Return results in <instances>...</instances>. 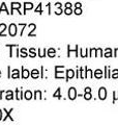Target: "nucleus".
<instances>
[{
    "label": "nucleus",
    "mask_w": 118,
    "mask_h": 125,
    "mask_svg": "<svg viewBox=\"0 0 118 125\" xmlns=\"http://www.w3.org/2000/svg\"><path fill=\"white\" fill-rule=\"evenodd\" d=\"M98 96H100L101 100H105L107 98V91H106L105 88H101L100 91H98Z\"/></svg>",
    "instance_id": "obj_1"
},
{
    "label": "nucleus",
    "mask_w": 118,
    "mask_h": 125,
    "mask_svg": "<svg viewBox=\"0 0 118 125\" xmlns=\"http://www.w3.org/2000/svg\"><path fill=\"white\" fill-rule=\"evenodd\" d=\"M76 97H77V91H76V89H75V88H70L68 90V98L70 100H74Z\"/></svg>",
    "instance_id": "obj_2"
},
{
    "label": "nucleus",
    "mask_w": 118,
    "mask_h": 125,
    "mask_svg": "<svg viewBox=\"0 0 118 125\" xmlns=\"http://www.w3.org/2000/svg\"><path fill=\"white\" fill-rule=\"evenodd\" d=\"M8 30H9V34H10V36L15 37L16 34H17V25H16V24H10Z\"/></svg>",
    "instance_id": "obj_3"
},
{
    "label": "nucleus",
    "mask_w": 118,
    "mask_h": 125,
    "mask_svg": "<svg viewBox=\"0 0 118 125\" xmlns=\"http://www.w3.org/2000/svg\"><path fill=\"white\" fill-rule=\"evenodd\" d=\"M21 6H22L21 3H19V2H13V3H11V11H13L11 14H14V10H19Z\"/></svg>",
    "instance_id": "obj_4"
},
{
    "label": "nucleus",
    "mask_w": 118,
    "mask_h": 125,
    "mask_svg": "<svg viewBox=\"0 0 118 125\" xmlns=\"http://www.w3.org/2000/svg\"><path fill=\"white\" fill-rule=\"evenodd\" d=\"M75 76V71L72 69H69L67 70V76H66V80H69L70 78H73Z\"/></svg>",
    "instance_id": "obj_5"
},
{
    "label": "nucleus",
    "mask_w": 118,
    "mask_h": 125,
    "mask_svg": "<svg viewBox=\"0 0 118 125\" xmlns=\"http://www.w3.org/2000/svg\"><path fill=\"white\" fill-rule=\"evenodd\" d=\"M33 9V4L32 3H29V2H26V3H24V11H26V10H32Z\"/></svg>",
    "instance_id": "obj_6"
},
{
    "label": "nucleus",
    "mask_w": 118,
    "mask_h": 125,
    "mask_svg": "<svg viewBox=\"0 0 118 125\" xmlns=\"http://www.w3.org/2000/svg\"><path fill=\"white\" fill-rule=\"evenodd\" d=\"M4 112L6 113V115H5V117H4V118H3V121H5L7 118H9V119H10V121H14V119H13V118H11V117H10V113L13 112V108H11L9 112H7L6 109H4Z\"/></svg>",
    "instance_id": "obj_7"
},
{
    "label": "nucleus",
    "mask_w": 118,
    "mask_h": 125,
    "mask_svg": "<svg viewBox=\"0 0 118 125\" xmlns=\"http://www.w3.org/2000/svg\"><path fill=\"white\" fill-rule=\"evenodd\" d=\"M29 27H30L31 29H30V32H29L28 36H29V37H35V34L33 33V30H34L35 28H36V26H35L34 24H30V25H29Z\"/></svg>",
    "instance_id": "obj_8"
},
{
    "label": "nucleus",
    "mask_w": 118,
    "mask_h": 125,
    "mask_svg": "<svg viewBox=\"0 0 118 125\" xmlns=\"http://www.w3.org/2000/svg\"><path fill=\"white\" fill-rule=\"evenodd\" d=\"M10 77L11 78H19L20 77V75H19V70H17V69L13 70V73H11Z\"/></svg>",
    "instance_id": "obj_9"
},
{
    "label": "nucleus",
    "mask_w": 118,
    "mask_h": 125,
    "mask_svg": "<svg viewBox=\"0 0 118 125\" xmlns=\"http://www.w3.org/2000/svg\"><path fill=\"white\" fill-rule=\"evenodd\" d=\"M30 76V73L28 70H26V69H23V71H22V77L23 78H28Z\"/></svg>",
    "instance_id": "obj_10"
},
{
    "label": "nucleus",
    "mask_w": 118,
    "mask_h": 125,
    "mask_svg": "<svg viewBox=\"0 0 118 125\" xmlns=\"http://www.w3.org/2000/svg\"><path fill=\"white\" fill-rule=\"evenodd\" d=\"M6 99L7 100L14 99V93H13V91H7L6 92Z\"/></svg>",
    "instance_id": "obj_11"
},
{
    "label": "nucleus",
    "mask_w": 118,
    "mask_h": 125,
    "mask_svg": "<svg viewBox=\"0 0 118 125\" xmlns=\"http://www.w3.org/2000/svg\"><path fill=\"white\" fill-rule=\"evenodd\" d=\"M38 75H39L38 70H36V69L32 70V72H31V77H32V78H37V77H38Z\"/></svg>",
    "instance_id": "obj_12"
},
{
    "label": "nucleus",
    "mask_w": 118,
    "mask_h": 125,
    "mask_svg": "<svg viewBox=\"0 0 118 125\" xmlns=\"http://www.w3.org/2000/svg\"><path fill=\"white\" fill-rule=\"evenodd\" d=\"M94 76H95L96 78H101V76H103V72H101V70L97 69L95 72H94Z\"/></svg>",
    "instance_id": "obj_13"
},
{
    "label": "nucleus",
    "mask_w": 118,
    "mask_h": 125,
    "mask_svg": "<svg viewBox=\"0 0 118 125\" xmlns=\"http://www.w3.org/2000/svg\"><path fill=\"white\" fill-rule=\"evenodd\" d=\"M55 53H56V51H55V49H53V48H50L48 50V55L50 57H54L55 56Z\"/></svg>",
    "instance_id": "obj_14"
},
{
    "label": "nucleus",
    "mask_w": 118,
    "mask_h": 125,
    "mask_svg": "<svg viewBox=\"0 0 118 125\" xmlns=\"http://www.w3.org/2000/svg\"><path fill=\"white\" fill-rule=\"evenodd\" d=\"M31 98H32V93H31L30 91H26L25 92V99L30 100Z\"/></svg>",
    "instance_id": "obj_15"
},
{
    "label": "nucleus",
    "mask_w": 118,
    "mask_h": 125,
    "mask_svg": "<svg viewBox=\"0 0 118 125\" xmlns=\"http://www.w3.org/2000/svg\"><path fill=\"white\" fill-rule=\"evenodd\" d=\"M105 56H106V57H111V56H112V50L110 49V48H107V49H106Z\"/></svg>",
    "instance_id": "obj_16"
},
{
    "label": "nucleus",
    "mask_w": 118,
    "mask_h": 125,
    "mask_svg": "<svg viewBox=\"0 0 118 125\" xmlns=\"http://www.w3.org/2000/svg\"><path fill=\"white\" fill-rule=\"evenodd\" d=\"M53 96H54V97H56V98H59V99L61 98V95H60V88H58V89H57V91L54 93V95H53Z\"/></svg>",
    "instance_id": "obj_17"
},
{
    "label": "nucleus",
    "mask_w": 118,
    "mask_h": 125,
    "mask_svg": "<svg viewBox=\"0 0 118 125\" xmlns=\"http://www.w3.org/2000/svg\"><path fill=\"white\" fill-rule=\"evenodd\" d=\"M20 52H21V54H20V55H21L22 57H26L27 55H28V54H27V52H26V49H25V48H22Z\"/></svg>",
    "instance_id": "obj_18"
},
{
    "label": "nucleus",
    "mask_w": 118,
    "mask_h": 125,
    "mask_svg": "<svg viewBox=\"0 0 118 125\" xmlns=\"http://www.w3.org/2000/svg\"><path fill=\"white\" fill-rule=\"evenodd\" d=\"M84 98H85L86 100H90V99H91V94H90V92H85Z\"/></svg>",
    "instance_id": "obj_19"
},
{
    "label": "nucleus",
    "mask_w": 118,
    "mask_h": 125,
    "mask_svg": "<svg viewBox=\"0 0 118 125\" xmlns=\"http://www.w3.org/2000/svg\"><path fill=\"white\" fill-rule=\"evenodd\" d=\"M29 55L31 56V57H35V55H36V53H35V50H34V48H31L30 50H29Z\"/></svg>",
    "instance_id": "obj_20"
},
{
    "label": "nucleus",
    "mask_w": 118,
    "mask_h": 125,
    "mask_svg": "<svg viewBox=\"0 0 118 125\" xmlns=\"http://www.w3.org/2000/svg\"><path fill=\"white\" fill-rule=\"evenodd\" d=\"M16 94H17V99H18V100H20V99H22V96H21V95H22V92H21V91H20V90H19V89L17 90V91H16Z\"/></svg>",
    "instance_id": "obj_21"
},
{
    "label": "nucleus",
    "mask_w": 118,
    "mask_h": 125,
    "mask_svg": "<svg viewBox=\"0 0 118 125\" xmlns=\"http://www.w3.org/2000/svg\"><path fill=\"white\" fill-rule=\"evenodd\" d=\"M2 10H5V13L9 14L8 11H7V9H6V5H5V3H2V4H1V9H0V13H1Z\"/></svg>",
    "instance_id": "obj_22"
},
{
    "label": "nucleus",
    "mask_w": 118,
    "mask_h": 125,
    "mask_svg": "<svg viewBox=\"0 0 118 125\" xmlns=\"http://www.w3.org/2000/svg\"><path fill=\"white\" fill-rule=\"evenodd\" d=\"M86 72H87V75H86V77L88 78H91L92 77V71L90 69H86Z\"/></svg>",
    "instance_id": "obj_23"
},
{
    "label": "nucleus",
    "mask_w": 118,
    "mask_h": 125,
    "mask_svg": "<svg viewBox=\"0 0 118 125\" xmlns=\"http://www.w3.org/2000/svg\"><path fill=\"white\" fill-rule=\"evenodd\" d=\"M65 14L66 15H70V14H72L73 13V10H72V7H65Z\"/></svg>",
    "instance_id": "obj_24"
},
{
    "label": "nucleus",
    "mask_w": 118,
    "mask_h": 125,
    "mask_svg": "<svg viewBox=\"0 0 118 125\" xmlns=\"http://www.w3.org/2000/svg\"><path fill=\"white\" fill-rule=\"evenodd\" d=\"M46 52H47V50H46V49L42 50V52L41 51V49H38V53H39V56H41V57H44V56L46 55V54H45Z\"/></svg>",
    "instance_id": "obj_25"
},
{
    "label": "nucleus",
    "mask_w": 118,
    "mask_h": 125,
    "mask_svg": "<svg viewBox=\"0 0 118 125\" xmlns=\"http://www.w3.org/2000/svg\"><path fill=\"white\" fill-rule=\"evenodd\" d=\"M112 77L113 78H118V70H114L113 73H112Z\"/></svg>",
    "instance_id": "obj_26"
},
{
    "label": "nucleus",
    "mask_w": 118,
    "mask_h": 125,
    "mask_svg": "<svg viewBox=\"0 0 118 125\" xmlns=\"http://www.w3.org/2000/svg\"><path fill=\"white\" fill-rule=\"evenodd\" d=\"M37 97L39 99H42V93H41V91H36V92H35V98H37Z\"/></svg>",
    "instance_id": "obj_27"
},
{
    "label": "nucleus",
    "mask_w": 118,
    "mask_h": 125,
    "mask_svg": "<svg viewBox=\"0 0 118 125\" xmlns=\"http://www.w3.org/2000/svg\"><path fill=\"white\" fill-rule=\"evenodd\" d=\"M75 14H76V15H81V14H82V10H81V7H77L76 10H75Z\"/></svg>",
    "instance_id": "obj_28"
},
{
    "label": "nucleus",
    "mask_w": 118,
    "mask_h": 125,
    "mask_svg": "<svg viewBox=\"0 0 118 125\" xmlns=\"http://www.w3.org/2000/svg\"><path fill=\"white\" fill-rule=\"evenodd\" d=\"M35 13L42 14V4H38V6L36 7V10H35Z\"/></svg>",
    "instance_id": "obj_29"
},
{
    "label": "nucleus",
    "mask_w": 118,
    "mask_h": 125,
    "mask_svg": "<svg viewBox=\"0 0 118 125\" xmlns=\"http://www.w3.org/2000/svg\"><path fill=\"white\" fill-rule=\"evenodd\" d=\"M114 95H115V97H114V100L113 101H115L118 99V92H114Z\"/></svg>",
    "instance_id": "obj_30"
},
{
    "label": "nucleus",
    "mask_w": 118,
    "mask_h": 125,
    "mask_svg": "<svg viewBox=\"0 0 118 125\" xmlns=\"http://www.w3.org/2000/svg\"><path fill=\"white\" fill-rule=\"evenodd\" d=\"M97 53H98V55H100V56H103V54H101V53H103V52H101V49H97Z\"/></svg>",
    "instance_id": "obj_31"
},
{
    "label": "nucleus",
    "mask_w": 118,
    "mask_h": 125,
    "mask_svg": "<svg viewBox=\"0 0 118 125\" xmlns=\"http://www.w3.org/2000/svg\"><path fill=\"white\" fill-rule=\"evenodd\" d=\"M61 13H62V10H61L60 9H59V10H56V14H57V15H60Z\"/></svg>",
    "instance_id": "obj_32"
},
{
    "label": "nucleus",
    "mask_w": 118,
    "mask_h": 125,
    "mask_svg": "<svg viewBox=\"0 0 118 125\" xmlns=\"http://www.w3.org/2000/svg\"><path fill=\"white\" fill-rule=\"evenodd\" d=\"M65 7H72V4H70L69 2H67V3L65 4Z\"/></svg>",
    "instance_id": "obj_33"
},
{
    "label": "nucleus",
    "mask_w": 118,
    "mask_h": 125,
    "mask_svg": "<svg viewBox=\"0 0 118 125\" xmlns=\"http://www.w3.org/2000/svg\"><path fill=\"white\" fill-rule=\"evenodd\" d=\"M81 5H82V4H81V3H80V2H78V3H76V7H81Z\"/></svg>",
    "instance_id": "obj_34"
},
{
    "label": "nucleus",
    "mask_w": 118,
    "mask_h": 125,
    "mask_svg": "<svg viewBox=\"0 0 118 125\" xmlns=\"http://www.w3.org/2000/svg\"><path fill=\"white\" fill-rule=\"evenodd\" d=\"M85 92H91V89H90V88H86L85 89Z\"/></svg>",
    "instance_id": "obj_35"
},
{
    "label": "nucleus",
    "mask_w": 118,
    "mask_h": 125,
    "mask_svg": "<svg viewBox=\"0 0 118 125\" xmlns=\"http://www.w3.org/2000/svg\"><path fill=\"white\" fill-rule=\"evenodd\" d=\"M115 56H118V48L115 49Z\"/></svg>",
    "instance_id": "obj_36"
},
{
    "label": "nucleus",
    "mask_w": 118,
    "mask_h": 125,
    "mask_svg": "<svg viewBox=\"0 0 118 125\" xmlns=\"http://www.w3.org/2000/svg\"><path fill=\"white\" fill-rule=\"evenodd\" d=\"M26 26V24H22V28H23V27H25ZM22 34H23V29L21 30V36H22Z\"/></svg>",
    "instance_id": "obj_37"
},
{
    "label": "nucleus",
    "mask_w": 118,
    "mask_h": 125,
    "mask_svg": "<svg viewBox=\"0 0 118 125\" xmlns=\"http://www.w3.org/2000/svg\"><path fill=\"white\" fill-rule=\"evenodd\" d=\"M2 119V112H1V109H0V121H1Z\"/></svg>",
    "instance_id": "obj_38"
},
{
    "label": "nucleus",
    "mask_w": 118,
    "mask_h": 125,
    "mask_svg": "<svg viewBox=\"0 0 118 125\" xmlns=\"http://www.w3.org/2000/svg\"><path fill=\"white\" fill-rule=\"evenodd\" d=\"M3 94V92H0V99H1V95Z\"/></svg>",
    "instance_id": "obj_39"
},
{
    "label": "nucleus",
    "mask_w": 118,
    "mask_h": 125,
    "mask_svg": "<svg viewBox=\"0 0 118 125\" xmlns=\"http://www.w3.org/2000/svg\"><path fill=\"white\" fill-rule=\"evenodd\" d=\"M0 76H1V71H0Z\"/></svg>",
    "instance_id": "obj_40"
}]
</instances>
